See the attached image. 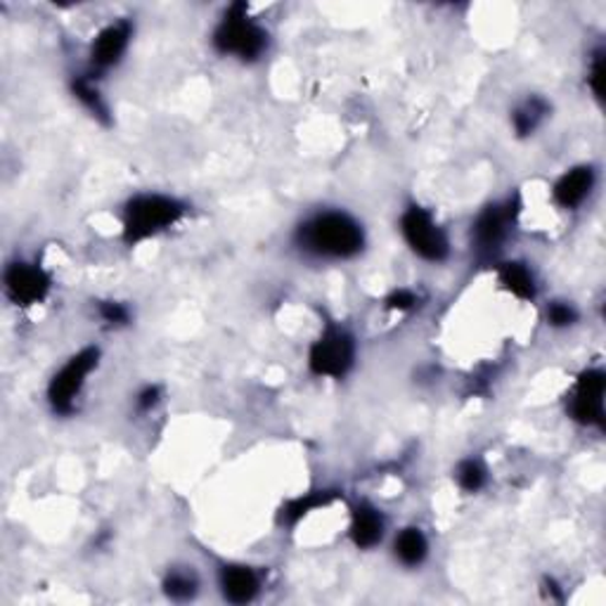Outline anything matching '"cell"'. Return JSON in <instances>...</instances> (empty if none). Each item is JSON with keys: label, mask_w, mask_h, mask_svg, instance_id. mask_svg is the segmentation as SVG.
Wrapping results in <instances>:
<instances>
[{"label": "cell", "mask_w": 606, "mask_h": 606, "mask_svg": "<svg viewBox=\"0 0 606 606\" xmlns=\"http://www.w3.org/2000/svg\"><path fill=\"white\" fill-rule=\"evenodd\" d=\"M292 242L303 259L344 263L366 251L368 233L346 209H317L296 223Z\"/></svg>", "instance_id": "1"}, {"label": "cell", "mask_w": 606, "mask_h": 606, "mask_svg": "<svg viewBox=\"0 0 606 606\" xmlns=\"http://www.w3.org/2000/svg\"><path fill=\"white\" fill-rule=\"evenodd\" d=\"M190 214L188 202L166 192H138L121 209V239L128 247L145 245L164 233L173 231Z\"/></svg>", "instance_id": "2"}, {"label": "cell", "mask_w": 606, "mask_h": 606, "mask_svg": "<svg viewBox=\"0 0 606 606\" xmlns=\"http://www.w3.org/2000/svg\"><path fill=\"white\" fill-rule=\"evenodd\" d=\"M211 45L221 57L237 59L242 65H254L266 57L270 48L268 29L251 18L247 3H233L223 10L214 32H211Z\"/></svg>", "instance_id": "3"}, {"label": "cell", "mask_w": 606, "mask_h": 606, "mask_svg": "<svg viewBox=\"0 0 606 606\" xmlns=\"http://www.w3.org/2000/svg\"><path fill=\"white\" fill-rule=\"evenodd\" d=\"M358 360V341L351 329H346L339 323H325L311 346H308V372L321 379H332L341 382L354 372Z\"/></svg>", "instance_id": "4"}, {"label": "cell", "mask_w": 606, "mask_h": 606, "mask_svg": "<svg viewBox=\"0 0 606 606\" xmlns=\"http://www.w3.org/2000/svg\"><path fill=\"white\" fill-rule=\"evenodd\" d=\"M100 360L102 351L98 346H83L81 351H76L59 366L45 389V401H48L53 415L71 417L76 413L88 377L100 368Z\"/></svg>", "instance_id": "5"}, {"label": "cell", "mask_w": 606, "mask_h": 606, "mask_svg": "<svg viewBox=\"0 0 606 606\" xmlns=\"http://www.w3.org/2000/svg\"><path fill=\"white\" fill-rule=\"evenodd\" d=\"M519 202L517 197H509L503 202H491L483 206L476 218L472 221V231H469V245L481 263H497L500 254L512 237L514 225L519 221Z\"/></svg>", "instance_id": "6"}, {"label": "cell", "mask_w": 606, "mask_h": 606, "mask_svg": "<svg viewBox=\"0 0 606 606\" xmlns=\"http://www.w3.org/2000/svg\"><path fill=\"white\" fill-rule=\"evenodd\" d=\"M399 233L419 261L444 263L450 256V237L427 206L411 202L399 218Z\"/></svg>", "instance_id": "7"}, {"label": "cell", "mask_w": 606, "mask_h": 606, "mask_svg": "<svg viewBox=\"0 0 606 606\" xmlns=\"http://www.w3.org/2000/svg\"><path fill=\"white\" fill-rule=\"evenodd\" d=\"M606 374L602 368H585L573 379L566 396V415L585 429H604Z\"/></svg>", "instance_id": "8"}, {"label": "cell", "mask_w": 606, "mask_h": 606, "mask_svg": "<svg viewBox=\"0 0 606 606\" xmlns=\"http://www.w3.org/2000/svg\"><path fill=\"white\" fill-rule=\"evenodd\" d=\"M3 290L18 308H34L48 299L53 278L41 263L20 259L8 263L3 272Z\"/></svg>", "instance_id": "9"}, {"label": "cell", "mask_w": 606, "mask_h": 606, "mask_svg": "<svg viewBox=\"0 0 606 606\" xmlns=\"http://www.w3.org/2000/svg\"><path fill=\"white\" fill-rule=\"evenodd\" d=\"M135 26L131 20H114L104 24L88 45V71L102 76L121 65L126 57Z\"/></svg>", "instance_id": "10"}, {"label": "cell", "mask_w": 606, "mask_h": 606, "mask_svg": "<svg viewBox=\"0 0 606 606\" xmlns=\"http://www.w3.org/2000/svg\"><path fill=\"white\" fill-rule=\"evenodd\" d=\"M597 166L575 164L552 183V202L562 211H579L597 190Z\"/></svg>", "instance_id": "11"}, {"label": "cell", "mask_w": 606, "mask_h": 606, "mask_svg": "<svg viewBox=\"0 0 606 606\" xmlns=\"http://www.w3.org/2000/svg\"><path fill=\"white\" fill-rule=\"evenodd\" d=\"M386 536V517L377 505L360 500L351 507V519H348V540L354 542V548L368 552L374 550L377 545H382Z\"/></svg>", "instance_id": "12"}, {"label": "cell", "mask_w": 606, "mask_h": 606, "mask_svg": "<svg viewBox=\"0 0 606 606\" xmlns=\"http://www.w3.org/2000/svg\"><path fill=\"white\" fill-rule=\"evenodd\" d=\"M218 587L225 602L251 604L261 595V573L249 564L231 562L218 571Z\"/></svg>", "instance_id": "13"}, {"label": "cell", "mask_w": 606, "mask_h": 606, "mask_svg": "<svg viewBox=\"0 0 606 606\" xmlns=\"http://www.w3.org/2000/svg\"><path fill=\"white\" fill-rule=\"evenodd\" d=\"M497 282L507 294L519 299L524 303H534L538 299V280L536 272L526 261H497L495 263Z\"/></svg>", "instance_id": "14"}, {"label": "cell", "mask_w": 606, "mask_h": 606, "mask_svg": "<svg viewBox=\"0 0 606 606\" xmlns=\"http://www.w3.org/2000/svg\"><path fill=\"white\" fill-rule=\"evenodd\" d=\"M391 552L401 566L417 569L429 557V538L419 526H405L393 536Z\"/></svg>", "instance_id": "15"}, {"label": "cell", "mask_w": 606, "mask_h": 606, "mask_svg": "<svg viewBox=\"0 0 606 606\" xmlns=\"http://www.w3.org/2000/svg\"><path fill=\"white\" fill-rule=\"evenodd\" d=\"M69 90L74 100L79 102L86 112H90L100 121H110V104L100 90V76L90 74L88 69L83 74H76L69 83Z\"/></svg>", "instance_id": "16"}, {"label": "cell", "mask_w": 606, "mask_h": 606, "mask_svg": "<svg viewBox=\"0 0 606 606\" xmlns=\"http://www.w3.org/2000/svg\"><path fill=\"white\" fill-rule=\"evenodd\" d=\"M550 102L545 100L542 96H530L524 102H519L517 108L512 110V128L514 133L519 135V138H528V135H534L542 124L545 119L550 116Z\"/></svg>", "instance_id": "17"}, {"label": "cell", "mask_w": 606, "mask_h": 606, "mask_svg": "<svg viewBox=\"0 0 606 606\" xmlns=\"http://www.w3.org/2000/svg\"><path fill=\"white\" fill-rule=\"evenodd\" d=\"M337 500V493L332 491H311V493H303L294 500H290L280 512V524L282 526H290L294 528L299 521H303L306 517H311V514L315 509H323L327 505H332Z\"/></svg>", "instance_id": "18"}, {"label": "cell", "mask_w": 606, "mask_h": 606, "mask_svg": "<svg viewBox=\"0 0 606 606\" xmlns=\"http://www.w3.org/2000/svg\"><path fill=\"white\" fill-rule=\"evenodd\" d=\"M161 590L171 602H190L200 593V579L190 569H171L164 575Z\"/></svg>", "instance_id": "19"}, {"label": "cell", "mask_w": 606, "mask_h": 606, "mask_svg": "<svg viewBox=\"0 0 606 606\" xmlns=\"http://www.w3.org/2000/svg\"><path fill=\"white\" fill-rule=\"evenodd\" d=\"M452 479H454V483H458L462 493L474 495V493L486 489L489 469L479 458H464L458 462V467H454Z\"/></svg>", "instance_id": "20"}, {"label": "cell", "mask_w": 606, "mask_h": 606, "mask_svg": "<svg viewBox=\"0 0 606 606\" xmlns=\"http://www.w3.org/2000/svg\"><path fill=\"white\" fill-rule=\"evenodd\" d=\"M587 88L590 93H593V98L597 102L604 100V81H606V50L604 45H597V48L590 50V57H587Z\"/></svg>", "instance_id": "21"}, {"label": "cell", "mask_w": 606, "mask_h": 606, "mask_svg": "<svg viewBox=\"0 0 606 606\" xmlns=\"http://www.w3.org/2000/svg\"><path fill=\"white\" fill-rule=\"evenodd\" d=\"M545 321H548L552 329H571L573 325H579L581 313L571 301L554 299L545 306Z\"/></svg>", "instance_id": "22"}, {"label": "cell", "mask_w": 606, "mask_h": 606, "mask_svg": "<svg viewBox=\"0 0 606 606\" xmlns=\"http://www.w3.org/2000/svg\"><path fill=\"white\" fill-rule=\"evenodd\" d=\"M98 315L102 323H108L110 327H126L131 323V308L126 303L108 299V301H98Z\"/></svg>", "instance_id": "23"}, {"label": "cell", "mask_w": 606, "mask_h": 606, "mask_svg": "<svg viewBox=\"0 0 606 606\" xmlns=\"http://www.w3.org/2000/svg\"><path fill=\"white\" fill-rule=\"evenodd\" d=\"M384 306L393 313H411L419 306V294L415 290H407V287H401V290H393L384 299Z\"/></svg>", "instance_id": "24"}, {"label": "cell", "mask_w": 606, "mask_h": 606, "mask_svg": "<svg viewBox=\"0 0 606 606\" xmlns=\"http://www.w3.org/2000/svg\"><path fill=\"white\" fill-rule=\"evenodd\" d=\"M161 401V389L157 384H147L138 393H135V411L138 413H152Z\"/></svg>", "instance_id": "25"}]
</instances>
